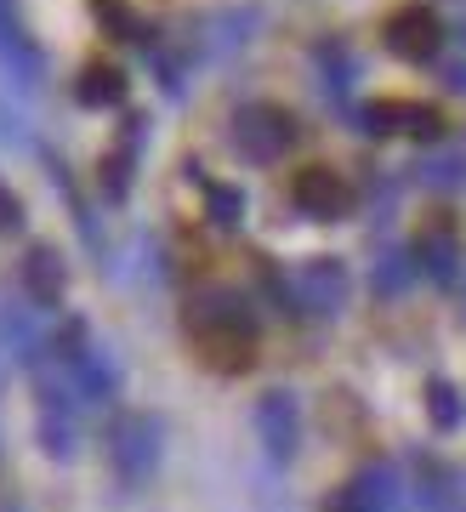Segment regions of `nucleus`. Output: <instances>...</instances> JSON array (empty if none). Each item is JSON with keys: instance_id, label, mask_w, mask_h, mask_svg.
Here are the masks:
<instances>
[{"instance_id": "obj_1", "label": "nucleus", "mask_w": 466, "mask_h": 512, "mask_svg": "<svg viewBox=\"0 0 466 512\" xmlns=\"http://www.w3.org/2000/svg\"><path fill=\"white\" fill-rule=\"evenodd\" d=\"M188 348L205 370L216 376H245L256 365V325L245 319L239 308H205L194 313V325H188Z\"/></svg>"}, {"instance_id": "obj_2", "label": "nucleus", "mask_w": 466, "mask_h": 512, "mask_svg": "<svg viewBox=\"0 0 466 512\" xmlns=\"http://www.w3.org/2000/svg\"><path fill=\"white\" fill-rule=\"evenodd\" d=\"M290 205L307 211V217H319V222H336L353 211V183L341 171H330V165H302L290 177Z\"/></svg>"}, {"instance_id": "obj_3", "label": "nucleus", "mask_w": 466, "mask_h": 512, "mask_svg": "<svg viewBox=\"0 0 466 512\" xmlns=\"http://www.w3.org/2000/svg\"><path fill=\"white\" fill-rule=\"evenodd\" d=\"M233 143H239V154L256 165L279 160L290 143H296V120H290L285 109H268V103H256V109H245L239 120H233Z\"/></svg>"}, {"instance_id": "obj_4", "label": "nucleus", "mask_w": 466, "mask_h": 512, "mask_svg": "<svg viewBox=\"0 0 466 512\" xmlns=\"http://www.w3.org/2000/svg\"><path fill=\"white\" fill-rule=\"evenodd\" d=\"M381 40H387V52L404 57V63H427V57H438V46H444V23H438L432 6H398L393 18L381 23Z\"/></svg>"}, {"instance_id": "obj_5", "label": "nucleus", "mask_w": 466, "mask_h": 512, "mask_svg": "<svg viewBox=\"0 0 466 512\" xmlns=\"http://www.w3.org/2000/svg\"><path fill=\"white\" fill-rule=\"evenodd\" d=\"M376 137H438L444 131V114L432 103H404V97H387V103H370L364 109Z\"/></svg>"}, {"instance_id": "obj_6", "label": "nucleus", "mask_w": 466, "mask_h": 512, "mask_svg": "<svg viewBox=\"0 0 466 512\" xmlns=\"http://www.w3.org/2000/svg\"><path fill=\"white\" fill-rule=\"evenodd\" d=\"M262 439H268V450L279 461H290V450H296V404L285 393L262 399Z\"/></svg>"}, {"instance_id": "obj_7", "label": "nucleus", "mask_w": 466, "mask_h": 512, "mask_svg": "<svg viewBox=\"0 0 466 512\" xmlns=\"http://www.w3.org/2000/svg\"><path fill=\"white\" fill-rule=\"evenodd\" d=\"M120 97H126V74L114 63H91L80 74V103H120Z\"/></svg>"}, {"instance_id": "obj_8", "label": "nucleus", "mask_w": 466, "mask_h": 512, "mask_svg": "<svg viewBox=\"0 0 466 512\" xmlns=\"http://www.w3.org/2000/svg\"><path fill=\"white\" fill-rule=\"evenodd\" d=\"M330 512H387V495H381V478H359V484H347L336 490Z\"/></svg>"}, {"instance_id": "obj_9", "label": "nucleus", "mask_w": 466, "mask_h": 512, "mask_svg": "<svg viewBox=\"0 0 466 512\" xmlns=\"http://www.w3.org/2000/svg\"><path fill=\"white\" fill-rule=\"evenodd\" d=\"M421 256L432 262V274H449V262H455V234H444V228H427V239H421Z\"/></svg>"}, {"instance_id": "obj_10", "label": "nucleus", "mask_w": 466, "mask_h": 512, "mask_svg": "<svg viewBox=\"0 0 466 512\" xmlns=\"http://www.w3.org/2000/svg\"><path fill=\"white\" fill-rule=\"evenodd\" d=\"M432 421H438V427H455V421H461V404H455V393H449L444 382L432 387Z\"/></svg>"}, {"instance_id": "obj_11", "label": "nucleus", "mask_w": 466, "mask_h": 512, "mask_svg": "<svg viewBox=\"0 0 466 512\" xmlns=\"http://www.w3.org/2000/svg\"><path fill=\"white\" fill-rule=\"evenodd\" d=\"M12 222H18V200H12V194H6V188H0V234H6V228H12Z\"/></svg>"}]
</instances>
